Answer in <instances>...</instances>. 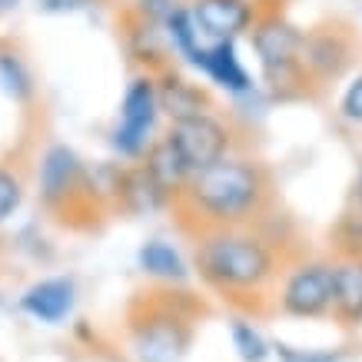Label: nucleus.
Wrapping results in <instances>:
<instances>
[{
    "mask_svg": "<svg viewBox=\"0 0 362 362\" xmlns=\"http://www.w3.org/2000/svg\"><path fill=\"white\" fill-rule=\"evenodd\" d=\"M193 266L216 296L243 309H256V303L273 296L286 269L276 240L256 226L199 230L193 246Z\"/></svg>",
    "mask_w": 362,
    "mask_h": 362,
    "instance_id": "obj_1",
    "label": "nucleus"
},
{
    "mask_svg": "<svg viewBox=\"0 0 362 362\" xmlns=\"http://www.w3.org/2000/svg\"><path fill=\"white\" fill-rule=\"evenodd\" d=\"M173 203L199 230L256 226L273 206V173L252 156L230 153L203 173H193Z\"/></svg>",
    "mask_w": 362,
    "mask_h": 362,
    "instance_id": "obj_2",
    "label": "nucleus"
},
{
    "mask_svg": "<svg viewBox=\"0 0 362 362\" xmlns=\"http://www.w3.org/2000/svg\"><path fill=\"white\" fill-rule=\"evenodd\" d=\"M197 336V309L180 293H150L127 316V349L133 362H183Z\"/></svg>",
    "mask_w": 362,
    "mask_h": 362,
    "instance_id": "obj_3",
    "label": "nucleus"
},
{
    "mask_svg": "<svg viewBox=\"0 0 362 362\" xmlns=\"http://www.w3.org/2000/svg\"><path fill=\"white\" fill-rule=\"evenodd\" d=\"M252 50L259 57L266 87L276 97H303L309 87V74L303 66V40L306 30H299L296 23H289L279 13L259 17L252 23Z\"/></svg>",
    "mask_w": 362,
    "mask_h": 362,
    "instance_id": "obj_4",
    "label": "nucleus"
},
{
    "mask_svg": "<svg viewBox=\"0 0 362 362\" xmlns=\"http://www.w3.org/2000/svg\"><path fill=\"white\" fill-rule=\"evenodd\" d=\"M336 296V256H303L286 263L273 306L289 319H329Z\"/></svg>",
    "mask_w": 362,
    "mask_h": 362,
    "instance_id": "obj_5",
    "label": "nucleus"
},
{
    "mask_svg": "<svg viewBox=\"0 0 362 362\" xmlns=\"http://www.w3.org/2000/svg\"><path fill=\"white\" fill-rule=\"evenodd\" d=\"M160 90L156 80L150 74L133 77L123 90L120 100V113H117V127L110 133V146L113 153L136 160L153 146V130H156V117H160Z\"/></svg>",
    "mask_w": 362,
    "mask_h": 362,
    "instance_id": "obj_6",
    "label": "nucleus"
},
{
    "mask_svg": "<svg viewBox=\"0 0 362 362\" xmlns=\"http://www.w3.org/2000/svg\"><path fill=\"white\" fill-rule=\"evenodd\" d=\"M166 136L176 146V153L183 156L189 176L203 173V170H209L213 163H220L233 153V127L213 110L173 123Z\"/></svg>",
    "mask_w": 362,
    "mask_h": 362,
    "instance_id": "obj_7",
    "label": "nucleus"
},
{
    "mask_svg": "<svg viewBox=\"0 0 362 362\" xmlns=\"http://www.w3.org/2000/svg\"><path fill=\"white\" fill-rule=\"evenodd\" d=\"M189 17L197 23L203 40L220 44V40H236L256 23V7L252 0H189Z\"/></svg>",
    "mask_w": 362,
    "mask_h": 362,
    "instance_id": "obj_8",
    "label": "nucleus"
},
{
    "mask_svg": "<svg viewBox=\"0 0 362 362\" xmlns=\"http://www.w3.org/2000/svg\"><path fill=\"white\" fill-rule=\"evenodd\" d=\"M352 54H356V44L352 37L339 27H316V30H306V40H303V66L313 80H336L346 74V66L352 64Z\"/></svg>",
    "mask_w": 362,
    "mask_h": 362,
    "instance_id": "obj_9",
    "label": "nucleus"
},
{
    "mask_svg": "<svg viewBox=\"0 0 362 362\" xmlns=\"http://www.w3.org/2000/svg\"><path fill=\"white\" fill-rule=\"evenodd\" d=\"M77 306V283L74 276H47L37 279L33 286H27L21 296V309L33 322H44V326H60L74 316Z\"/></svg>",
    "mask_w": 362,
    "mask_h": 362,
    "instance_id": "obj_10",
    "label": "nucleus"
},
{
    "mask_svg": "<svg viewBox=\"0 0 362 362\" xmlns=\"http://www.w3.org/2000/svg\"><path fill=\"white\" fill-rule=\"evenodd\" d=\"M80 183H83L80 156L66 143L47 146L44 156H40V199L47 206H60L66 199H74Z\"/></svg>",
    "mask_w": 362,
    "mask_h": 362,
    "instance_id": "obj_11",
    "label": "nucleus"
},
{
    "mask_svg": "<svg viewBox=\"0 0 362 362\" xmlns=\"http://www.w3.org/2000/svg\"><path fill=\"white\" fill-rule=\"evenodd\" d=\"M189 66L203 70V74L209 77V83H216V87L226 90V93H233V97H246V93H252V87H256L252 77H250V70H246L243 60L236 57V40L203 44Z\"/></svg>",
    "mask_w": 362,
    "mask_h": 362,
    "instance_id": "obj_12",
    "label": "nucleus"
},
{
    "mask_svg": "<svg viewBox=\"0 0 362 362\" xmlns=\"http://www.w3.org/2000/svg\"><path fill=\"white\" fill-rule=\"evenodd\" d=\"M332 319L346 329L362 326V256H336Z\"/></svg>",
    "mask_w": 362,
    "mask_h": 362,
    "instance_id": "obj_13",
    "label": "nucleus"
},
{
    "mask_svg": "<svg viewBox=\"0 0 362 362\" xmlns=\"http://www.w3.org/2000/svg\"><path fill=\"white\" fill-rule=\"evenodd\" d=\"M156 90H160V110L170 113V120L173 123L213 110L206 90L199 87V83L183 80L180 74H170V70H166L163 77H160V83H156Z\"/></svg>",
    "mask_w": 362,
    "mask_h": 362,
    "instance_id": "obj_14",
    "label": "nucleus"
},
{
    "mask_svg": "<svg viewBox=\"0 0 362 362\" xmlns=\"http://www.w3.org/2000/svg\"><path fill=\"white\" fill-rule=\"evenodd\" d=\"M136 263L150 279L166 286H180L189 279V266L183 259V252L166 240H146L136 252Z\"/></svg>",
    "mask_w": 362,
    "mask_h": 362,
    "instance_id": "obj_15",
    "label": "nucleus"
},
{
    "mask_svg": "<svg viewBox=\"0 0 362 362\" xmlns=\"http://www.w3.org/2000/svg\"><path fill=\"white\" fill-rule=\"evenodd\" d=\"M146 173L153 176L156 183L170 193V197H176L180 189L187 187L189 180V170L187 163H183V156L176 153V146L170 143V136H160V140H153V146L146 150Z\"/></svg>",
    "mask_w": 362,
    "mask_h": 362,
    "instance_id": "obj_16",
    "label": "nucleus"
},
{
    "mask_svg": "<svg viewBox=\"0 0 362 362\" xmlns=\"http://www.w3.org/2000/svg\"><path fill=\"white\" fill-rule=\"evenodd\" d=\"M117 193H120L123 206L130 209V213H150V209L163 206L166 199H173L160 183H156L153 176L146 173V166H136V170L120 173V180H117Z\"/></svg>",
    "mask_w": 362,
    "mask_h": 362,
    "instance_id": "obj_17",
    "label": "nucleus"
},
{
    "mask_svg": "<svg viewBox=\"0 0 362 362\" xmlns=\"http://www.w3.org/2000/svg\"><path fill=\"white\" fill-rule=\"evenodd\" d=\"M230 339L240 362H266L273 356V342L263 336V329L252 319H233L230 322Z\"/></svg>",
    "mask_w": 362,
    "mask_h": 362,
    "instance_id": "obj_18",
    "label": "nucleus"
},
{
    "mask_svg": "<svg viewBox=\"0 0 362 362\" xmlns=\"http://www.w3.org/2000/svg\"><path fill=\"white\" fill-rule=\"evenodd\" d=\"M0 87L17 103H27L33 97V74L27 70L23 57L13 50H0Z\"/></svg>",
    "mask_w": 362,
    "mask_h": 362,
    "instance_id": "obj_19",
    "label": "nucleus"
},
{
    "mask_svg": "<svg viewBox=\"0 0 362 362\" xmlns=\"http://www.w3.org/2000/svg\"><path fill=\"white\" fill-rule=\"evenodd\" d=\"M332 250L336 256H362V213L346 206L332 226Z\"/></svg>",
    "mask_w": 362,
    "mask_h": 362,
    "instance_id": "obj_20",
    "label": "nucleus"
},
{
    "mask_svg": "<svg viewBox=\"0 0 362 362\" xmlns=\"http://www.w3.org/2000/svg\"><path fill=\"white\" fill-rule=\"evenodd\" d=\"M273 356L279 362H342L346 352L342 349H316V346H293V342L276 339Z\"/></svg>",
    "mask_w": 362,
    "mask_h": 362,
    "instance_id": "obj_21",
    "label": "nucleus"
},
{
    "mask_svg": "<svg viewBox=\"0 0 362 362\" xmlns=\"http://www.w3.org/2000/svg\"><path fill=\"white\" fill-rule=\"evenodd\" d=\"M23 203V180L11 166L0 163V223H7Z\"/></svg>",
    "mask_w": 362,
    "mask_h": 362,
    "instance_id": "obj_22",
    "label": "nucleus"
},
{
    "mask_svg": "<svg viewBox=\"0 0 362 362\" xmlns=\"http://www.w3.org/2000/svg\"><path fill=\"white\" fill-rule=\"evenodd\" d=\"M183 4L180 0H133V11H136V21L153 23V27H163Z\"/></svg>",
    "mask_w": 362,
    "mask_h": 362,
    "instance_id": "obj_23",
    "label": "nucleus"
},
{
    "mask_svg": "<svg viewBox=\"0 0 362 362\" xmlns=\"http://www.w3.org/2000/svg\"><path fill=\"white\" fill-rule=\"evenodd\" d=\"M339 117L346 123H356V127H362V70L352 77V83L346 90H342L339 97Z\"/></svg>",
    "mask_w": 362,
    "mask_h": 362,
    "instance_id": "obj_24",
    "label": "nucleus"
},
{
    "mask_svg": "<svg viewBox=\"0 0 362 362\" xmlns=\"http://www.w3.org/2000/svg\"><path fill=\"white\" fill-rule=\"evenodd\" d=\"M93 4H97V0H37V11L60 17V13H80V11H87V7H93Z\"/></svg>",
    "mask_w": 362,
    "mask_h": 362,
    "instance_id": "obj_25",
    "label": "nucleus"
},
{
    "mask_svg": "<svg viewBox=\"0 0 362 362\" xmlns=\"http://www.w3.org/2000/svg\"><path fill=\"white\" fill-rule=\"evenodd\" d=\"M349 206H352V209H359V213H362V170H359V176H356V183H352Z\"/></svg>",
    "mask_w": 362,
    "mask_h": 362,
    "instance_id": "obj_26",
    "label": "nucleus"
},
{
    "mask_svg": "<svg viewBox=\"0 0 362 362\" xmlns=\"http://www.w3.org/2000/svg\"><path fill=\"white\" fill-rule=\"evenodd\" d=\"M21 7V0H0V17L4 13H11V11H17Z\"/></svg>",
    "mask_w": 362,
    "mask_h": 362,
    "instance_id": "obj_27",
    "label": "nucleus"
}]
</instances>
